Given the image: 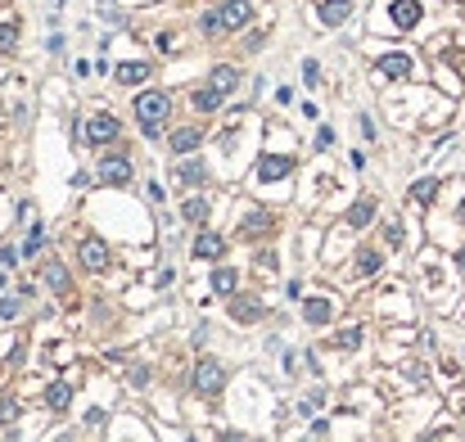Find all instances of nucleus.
<instances>
[{
  "label": "nucleus",
  "mask_w": 465,
  "mask_h": 442,
  "mask_svg": "<svg viewBox=\"0 0 465 442\" xmlns=\"http://www.w3.org/2000/svg\"><path fill=\"white\" fill-rule=\"evenodd\" d=\"M167 113H172V95H163V91H145V95H136V118H140V127H145V136H150V140L163 131Z\"/></svg>",
  "instance_id": "f257e3e1"
},
{
  "label": "nucleus",
  "mask_w": 465,
  "mask_h": 442,
  "mask_svg": "<svg viewBox=\"0 0 465 442\" xmlns=\"http://www.w3.org/2000/svg\"><path fill=\"white\" fill-rule=\"evenodd\" d=\"M190 384H194V392H203V397H213V392H222V384H226V370H222V361L203 357L199 366H194Z\"/></svg>",
  "instance_id": "f03ea898"
},
{
  "label": "nucleus",
  "mask_w": 465,
  "mask_h": 442,
  "mask_svg": "<svg viewBox=\"0 0 465 442\" xmlns=\"http://www.w3.org/2000/svg\"><path fill=\"white\" fill-rule=\"evenodd\" d=\"M77 257H82V271H91V276L108 271V244L104 239H82L77 244Z\"/></svg>",
  "instance_id": "7ed1b4c3"
},
{
  "label": "nucleus",
  "mask_w": 465,
  "mask_h": 442,
  "mask_svg": "<svg viewBox=\"0 0 465 442\" xmlns=\"http://www.w3.org/2000/svg\"><path fill=\"white\" fill-rule=\"evenodd\" d=\"M95 176H100L104 186H127V181H131V158H127V154L100 158V171H95Z\"/></svg>",
  "instance_id": "20e7f679"
},
{
  "label": "nucleus",
  "mask_w": 465,
  "mask_h": 442,
  "mask_svg": "<svg viewBox=\"0 0 465 442\" xmlns=\"http://www.w3.org/2000/svg\"><path fill=\"white\" fill-rule=\"evenodd\" d=\"M118 131H122V122H118L113 113H95V118L86 122V140H91V144H108V140H118Z\"/></svg>",
  "instance_id": "39448f33"
},
{
  "label": "nucleus",
  "mask_w": 465,
  "mask_h": 442,
  "mask_svg": "<svg viewBox=\"0 0 465 442\" xmlns=\"http://www.w3.org/2000/svg\"><path fill=\"white\" fill-rule=\"evenodd\" d=\"M217 18H222V28H226V32H240L244 23L253 18V0H226V5L217 9Z\"/></svg>",
  "instance_id": "423d86ee"
},
{
  "label": "nucleus",
  "mask_w": 465,
  "mask_h": 442,
  "mask_svg": "<svg viewBox=\"0 0 465 442\" xmlns=\"http://www.w3.org/2000/svg\"><path fill=\"white\" fill-rule=\"evenodd\" d=\"M293 171V158L285 154H262V163H258V181H285Z\"/></svg>",
  "instance_id": "0eeeda50"
},
{
  "label": "nucleus",
  "mask_w": 465,
  "mask_h": 442,
  "mask_svg": "<svg viewBox=\"0 0 465 442\" xmlns=\"http://www.w3.org/2000/svg\"><path fill=\"white\" fill-rule=\"evenodd\" d=\"M199 144H203V131H199V127H181V131H172V136H167V149L181 154V158L194 154Z\"/></svg>",
  "instance_id": "6e6552de"
},
{
  "label": "nucleus",
  "mask_w": 465,
  "mask_h": 442,
  "mask_svg": "<svg viewBox=\"0 0 465 442\" xmlns=\"http://www.w3.org/2000/svg\"><path fill=\"white\" fill-rule=\"evenodd\" d=\"M150 72H154L150 59H131V64H118V68H113V77H118V86H140Z\"/></svg>",
  "instance_id": "1a4fd4ad"
},
{
  "label": "nucleus",
  "mask_w": 465,
  "mask_h": 442,
  "mask_svg": "<svg viewBox=\"0 0 465 442\" xmlns=\"http://www.w3.org/2000/svg\"><path fill=\"white\" fill-rule=\"evenodd\" d=\"M194 257H199V262H217V257L226 253V239L222 235H213V230H203L199 239H194V249H190Z\"/></svg>",
  "instance_id": "9d476101"
},
{
  "label": "nucleus",
  "mask_w": 465,
  "mask_h": 442,
  "mask_svg": "<svg viewBox=\"0 0 465 442\" xmlns=\"http://www.w3.org/2000/svg\"><path fill=\"white\" fill-rule=\"evenodd\" d=\"M348 14H352V0H321V5H316V18H321L325 28H339Z\"/></svg>",
  "instance_id": "9b49d317"
},
{
  "label": "nucleus",
  "mask_w": 465,
  "mask_h": 442,
  "mask_svg": "<svg viewBox=\"0 0 465 442\" xmlns=\"http://www.w3.org/2000/svg\"><path fill=\"white\" fill-rule=\"evenodd\" d=\"M420 18H425L420 0H398V5H393V28H402V32H407V28H415Z\"/></svg>",
  "instance_id": "f8f14e48"
},
{
  "label": "nucleus",
  "mask_w": 465,
  "mask_h": 442,
  "mask_svg": "<svg viewBox=\"0 0 465 442\" xmlns=\"http://www.w3.org/2000/svg\"><path fill=\"white\" fill-rule=\"evenodd\" d=\"M375 72H379V77H407V72H411V59L402 55V50H388V55L375 64Z\"/></svg>",
  "instance_id": "ddd939ff"
},
{
  "label": "nucleus",
  "mask_w": 465,
  "mask_h": 442,
  "mask_svg": "<svg viewBox=\"0 0 465 442\" xmlns=\"http://www.w3.org/2000/svg\"><path fill=\"white\" fill-rule=\"evenodd\" d=\"M303 321H308V325H330V321H335V307H330V298H308V307H303Z\"/></svg>",
  "instance_id": "4468645a"
},
{
  "label": "nucleus",
  "mask_w": 465,
  "mask_h": 442,
  "mask_svg": "<svg viewBox=\"0 0 465 442\" xmlns=\"http://www.w3.org/2000/svg\"><path fill=\"white\" fill-rule=\"evenodd\" d=\"M258 316H262L258 298H235V302H230V321H240V325H253Z\"/></svg>",
  "instance_id": "2eb2a0df"
},
{
  "label": "nucleus",
  "mask_w": 465,
  "mask_h": 442,
  "mask_svg": "<svg viewBox=\"0 0 465 442\" xmlns=\"http://www.w3.org/2000/svg\"><path fill=\"white\" fill-rule=\"evenodd\" d=\"M68 402H72V384L55 379V384L45 388V407H50V411H68Z\"/></svg>",
  "instance_id": "dca6fc26"
},
{
  "label": "nucleus",
  "mask_w": 465,
  "mask_h": 442,
  "mask_svg": "<svg viewBox=\"0 0 465 442\" xmlns=\"http://www.w3.org/2000/svg\"><path fill=\"white\" fill-rule=\"evenodd\" d=\"M222 95L226 91H217V86H199V91H194V108H199V113H217V108H222Z\"/></svg>",
  "instance_id": "f3484780"
},
{
  "label": "nucleus",
  "mask_w": 465,
  "mask_h": 442,
  "mask_svg": "<svg viewBox=\"0 0 465 442\" xmlns=\"http://www.w3.org/2000/svg\"><path fill=\"white\" fill-rule=\"evenodd\" d=\"M41 276H45V285H50L55 293H68V289H72V280H68V271H64L59 262H45V266H41Z\"/></svg>",
  "instance_id": "a211bd4d"
},
{
  "label": "nucleus",
  "mask_w": 465,
  "mask_h": 442,
  "mask_svg": "<svg viewBox=\"0 0 465 442\" xmlns=\"http://www.w3.org/2000/svg\"><path fill=\"white\" fill-rule=\"evenodd\" d=\"M181 217L194 221V226H203V221H208V199H203V194H190V199L181 203Z\"/></svg>",
  "instance_id": "6ab92c4d"
},
{
  "label": "nucleus",
  "mask_w": 465,
  "mask_h": 442,
  "mask_svg": "<svg viewBox=\"0 0 465 442\" xmlns=\"http://www.w3.org/2000/svg\"><path fill=\"white\" fill-rule=\"evenodd\" d=\"M177 181H181V186H203V163H199V158H190V163H181L177 167Z\"/></svg>",
  "instance_id": "aec40b11"
},
{
  "label": "nucleus",
  "mask_w": 465,
  "mask_h": 442,
  "mask_svg": "<svg viewBox=\"0 0 465 442\" xmlns=\"http://www.w3.org/2000/svg\"><path fill=\"white\" fill-rule=\"evenodd\" d=\"M371 217H375V199H357V203L348 208V226H357V230H362Z\"/></svg>",
  "instance_id": "412c9836"
},
{
  "label": "nucleus",
  "mask_w": 465,
  "mask_h": 442,
  "mask_svg": "<svg viewBox=\"0 0 465 442\" xmlns=\"http://www.w3.org/2000/svg\"><path fill=\"white\" fill-rule=\"evenodd\" d=\"M434 199H438V181L434 176H425V181L411 186V203H434Z\"/></svg>",
  "instance_id": "4be33fe9"
},
{
  "label": "nucleus",
  "mask_w": 465,
  "mask_h": 442,
  "mask_svg": "<svg viewBox=\"0 0 465 442\" xmlns=\"http://www.w3.org/2000/svg\"><path fill=\"white\" fill-rule=\"evenodd\" d=\"M235 285H240V276L230 271V266H217V271H213V289L217 293H235Z\"/></svg>",
  "instance_id": "5701e85b"
},
{
  "label": "nucleus",
  "mask_w": 465,
  "mask_h": 442,
  "mask_svg": "<svg viewBox=\"0 0 465 442\" xmlns=\"http://www.w3.org/2000/svg\"><path fill=\"white\" fill-rule=\"evenodd\" d=\"M235 81H240V72L235 68H213V86H217V91H235Z\"/></svg>",
  "instance_id": "b1692460"
},
{
  "label": "nucleus",
  "mask_w": 465,
  "mask_h": 442,
  "mask_svg": "<svg viewBox=\"0 0 465 442\" xmlns=\"http://www.w3.org/2000/svg\"><path fill=\"white\" fill-rule=\"evenodd\" d=\"M14 45H18V23L9 18V23H0V55L14 50Z\"/></svg>",
  "instance_id": "393cba45"
},
{
  "label": "nucleus",
  "mask_w": 465,
  "mask_h": 442,
  "mask_svg": "<svg viewBox=\"0 0 465 442\" xmlns=\"http://www.w3.org/2000/svg\"><path fill=\"white\" fill-rule=\"evenodd\" d=\"M335 348H344V352H352V348H362V325H348L344 334L335 339Z\"/></svg>",
  "instance_id": "a878e982"
},
{
  "label": "nucleus",
  "mask_w": 465,
  "mask_h": 442,
  "mask_svg": "<svg viewBox=\"0 0 465 442\" xmlns=\"http://www.w3.org/2000/svg\"><path fill=\"white\" fill-rule=\"evenodd\" d=\"M375 271H379V253L362 249V253H357V276H375Z\"/></svg>",
  "instance_id": "bb28decb"
},
{
  "label": "nucleus",
  "mask_w": 465,
  "mask_h": 442,
  "mask_svg": "<svg viewBox=\"0 0 465 442\" xmlns=\"http://www.w3.org/2000/svg\"><path fill=\"white\" fill-rule=\"evenodd\" d=\"M267 226H271V217H267V212H253L249 221H244V230H240V235L249 239V235H258V230H267Z\"/></svg>",
  "instance_id": "cd10ccee"
},
{
  "label": "nucleus",
  "mask_w": 465,
  "mask_h": 442,
  "mask_svg": "<svg viewBox=\"0 0 465 442\" xmlns=\"http://www.w3.org/2000/svg\"><path fill=\"white\" fill-rule=\"evenodd\" d=\"M41 244H45V230H41V226H32V235H28V244H23V253H28V257H32V253H41Z\"/></svg>",
  "instance_id": "c85d7f7f"
},
{
  "label": "nucleus",
  "mask_w": 465,
  "mask_h": 442,
  "mask_svg": "<svg viewBox=\"0 0 465 442\" xmlns=\"http://www.w3.org/2000/svg\"><path fill=\"white\" fill-rule=\"evenodd\" d=\"M14 420H18V407L14 402H0V429H9Z\"/></svg>",
  "instance_id": "c756f323"
},
{
  "label": "nucleus",
  "mask_w": 465,
  "mask_h": 442,
  "mask_svg": "<svg viewBox=\"0 0 465 442\" xmlns=\"http://www.w3.org/2000/svg\"><path fill=\"white\" fill-rule=\"evenodd\" d=\"M18 307H23V298H0V316H5V321H14Z\"/></svg>",
  "instance_id": "7c9ffc66"
},
{
  "label": "nucleus",
  "mask_w": 465,
  "mask_h": 442,
  "mask_svg": "<svg viewBox=\"0 0 465 442\" xmlns=\"http://www.w3.org/2000/svg\"><path fill=\"white\" fill-rule=\"evenodd\" d=\"M303 77H308V86L321 81V68H316V59H308V64H303Z\"/></svg>",
  "instance_id": "2f4dec72"
},
{
  "label": "nucleus",
  "mask_w": 465,
  "mask_h": 442,
  "mask_svg": "<svg viewBox=\"0 0 465 442\" xmlns=\"http://www.w3.org/2000/svg\"><path fill=\"white\" fill-rule=\"evenodd\" d=\"M330 144H335V131L321 127V131H316V149H330Z\"/></svg>",
  "instance_id": "473e14b6"
},
{
  "label": "nucleus",
  "mask_w": 465,
  "mask_h": 442,
  "mask_svg": "<svg viewBox=\"0 0 465 442\" xmlns=\"http://www.w3.org/2000/svg\"><path fill=\"white\" fill-rule=\"evenodd\" d=\"M357 127H362V136H366V140H375V122H371V113H362V118H357Z\"/></svg>",
  "instance_id": "72a5a7b5"
},
{
  "label": "nucleus",
  "mask_w": 465,
  "mask_h": 442,
  "mask_svg": "<svg viewBox=\"0 0 465 442\" xmlns=\"http://www.w3.org/2000/svg\"><path fill=\"white\" fill-rule=\"evenodd\" d=\"M384 235H388V244H393V249H402V244H407V239H402V226H388Z\"/></svg>",
  "instance_id": "f704fd0d"
},
{
  "label": "nucleus",
  "mask_w": 465,
  "mask_h": 442,
  "mask_svg": "<svg viewBox=\"0 0 465 442\" xmlns=\"http://www.w3.org/2000/svg\"><path fill=\"white\" fill-rule=\"evenodd\" d=\"M145 379H150V370H145V366H136V370H131V384L145 388Z\"/></svg>",
  "instance_id": "c9c22d12"
},
{
  "label": "nucleus",
  "mask_w": 465,
  "mask_h": 442,
  "mask_svg": "<svg viewBox=\"0 0 465 442\" xmlns=\"http://www.w3.org/2000/svg\"><path fill=\"white\" fill-rule=\"evenodd\" d=\"M18 262V253L14 249H0V266H14Z\"/></svg>",
  "instance_id": "e433bc0d"
},
{
  "label": "nucleus",
  "mask_w": 465,
  "mask_h": 442,
  "mask_svg": "<svg viewBox=\"0 0 465 442\" xmlns=\"http://www.w3.org/2000/svg\"><path fill=\"white\" fill-rule=\"evenodd\" d=\"M456 266H461V276H465V249H461V253H456Z\"/></svg>",
  "instance_id": "4c0bfd02"
},
{
  "label": "nucleus",
  "mask_w": 465,
  "mask_h": 442,
  "mask_svg": "<svg viewBox=\"0 0 465 442\" xmlns=\"http://www.w3.org/2000/svg\"><path fill=\"white\" fill-rule=\"evenodd\" d=\"M461 221H465V203H461Z\"/></svg>",
  "instance_id": "58836bf2"
}]
</instances>
